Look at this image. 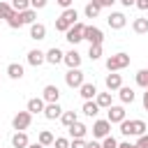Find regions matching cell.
<instances>
[{
  "label": "cell",
  "instance_id": "16",
  "mask_svg": "<svg viewBox=\"0 0 148 148\" xmlns=\"http://www.w3.org/2000/svg\"><path fill=\"white\" fill-rule=\"evenodd\" d=\"M44 106H46V102H44V97H32V99H28V111L35 116V113H44Z\"/></svg>",
  "mask_w": 148,
  "mask_h": 148
},
{
  "label": "cell",
  "instance_id": "25",
  "mask_svg": "<svg viewBox=\"0 0 148 148\" xmlns=\"http://www.w3.org/2000/svg\"><path fill=\"white\" fill-rule=\"evenodd\" d=\"M99 12H102V7H99L97 2H92V0H90V2L83 7V14H86V18H97V16H99Z\"/></svg>",
  "mask_w": 148,
  "mask_h": 148
},
{
  "label": "cell",
  "instance_id": "42",
  "mask_svg": "<svg viewBox=\"0 0 148 148\" xmlns=\"http://www.w3.org/2000/svg\"><path fill=\"white\" fill-rule=\"evenodd\" d=\"M92 2H97L99 7H111L113 2H118V0H92Z\"/></svg>",
  "mask_w": 148,
  "mask_h": 148
},
{
  "label": "cell",
  "instance_id": "9",
  "mask_svg": "<svg viewBox=\"0 0 148 148\" xmlns=\"http://www.w3.org/2000/svg\"><path fill=\"white\" fill-rule=\"evenodd\" d=\"M106 120H109L111 125H116V123L120 125V123L125 120V106H113V104H111V106L106 109Z\"/></svg>",
  "mask_w": 148,
  "mask_h": 148
},
{
  "label": "cell",
  "instance_id": "46",
  "mask_svg": "<svg viewBox=\"0 0 148 148\" xmlns=\"http://www.w3.org/2000/svg\"><path fill=\"white\" fill-rule=\"evenodd\" d=\"M141 102H143V109L148 111V88H146V92H143V97H141Z\"/></svg>",
  "mask_w": 148,
  "mask_h": 148
},
{
  "label": "cell",
  "instance_id": "14",
  "mask_svg": "<svg viewBox=\"0 0 148 148\" xmlns=\"http://www.w3.org/2000/svg\"><path fill=\"white\" fill-rule=\"evenodd\" d=\"M62 60H65V53H62L58 46H53V49L46 51V62H49V65H60Z\"/></svg>",
  "mask_w": 148,
  "mask_h": 148
},
{
  "label": "cell",
  "instance_id": "48",
  "mask_svg": "<svg viewBox=\"0 0 148 148\" xmlns=\"http://www.w3.org/2000/svg\"><path fill=\"white\" fill-rule=\"evenodd\" d=\"M28 148H46V146H42L39 141H35V143H28Z\"/></svg>",
  "mask_w": 148,
  "mask_h": 148
},
{
  "label": "cell",
  "instance_id": "47",
  "mask_svg": "<svg viewBox=\"0 0 148 148\" xmlns=\"http://www.w3.org/2000/svg\"><path fill=\"white\" fill-rule=\"evenodd\" d=\"M88 148H102V143H99V141H95V139H92V141H88Z\"/></svg>",
  "mask_w": 148,
  "mask_h": 148
},
{
  "label": "cell",
  "instance_id": "49",
  "mask_svg": "<svg viewBox=\"0 0 148 148\" xmlns=\"http://www.w3.org/2000/svg\"><path fill=\"white\" fill-rule=\"evenodd\" d=\"M7 2H12V0H7Z\"/></svg>",
  "mask_w": 148,
  "mask_h": 148
},
{
  "label": "cell",
  "instance_id": "37",
  "mask_svg": "<svg viewBox=\"0 0 148 148\" xmlns=\"http://www.w3.org/2000/svg\"><path fill=\"white\" fill-rule=\"evenodd\" d=\"M53 148H69V139H65V136H58V139L53 141Z\"/></svg>",
  "mask_w": 148,
  "mask_h": 148
},
{
  "label": "cell",
  "instance_id": "5",
  "mask_svg": "<svg viewBox=\"0 0 148 148\" xmlns=\"http://www.w3.org/2000/svg\"><path fill=\"white\" fill-rule=\"evenodd\" d=\"M83 30H86V23H81V21H76L67 32H65V39L74 46V44H79L81 39H83Z\"/></svg>",
  "mask_w": 148,
  "mask_h": 148
},
{
  "label": "cell",
  "instance_id": "6",
  "mask_svg": "<svg viewBox=\"0 0 148 148\" xmlns=\"http://www.w3.org/2000/svg\"><path fill=\"white\" fill-rule=\"evenodd\" d=\"M83 39H86L88 44H104V32H102L97 25H86Z\"/></svg>",
  "mask_w": 148,
  "mask_h": 148
},
{
  "label": "cell",
  "instance_id": "35",
  "mask_svg": "<svg viewBox=\"0 0 148 148\" xmlns=\"http://www.w3.org/2000/svg\"><path fill=\"white\" fill-rule=\"evenodd\" d=\"M12 7L16 12H25V9H30V0H12Z\"/></svg>",
  "mask_w": 148,
  "mask_h": 148
},
{
  "label": "cell",
  "instance_id": "28",
  "mask_svg": "<svg viewBox=\"0 0 148 148\" xmlns=\"http://www.w3.org/2000/svg\"><path fill=\"white\" fill-rule=\"evenodd\" d=\"M16 9L12 7V2H7V0H0V18H12V14H14Z\"/></svg>",
  "mask_w": 148,
  "mask_h": 148
},
{
  "label": "cell",
  "instance_id": "10",
  "mask_svg": "<svg viewBox=\"0 0 148 148\" xmlns=\"http://www.w3.org/2000/svg\"><path fill=\"white\" fill-rule=\"evenodd\" d=\"M44 62H46V53H44V51H39V49H30V51H28V65L39 67V65H44Z\"/></svg>",
  "mask_w": 148,
  "mask_h": 148
},
{
  "label": "cell",
  "instance_id": "15",
  "mask_svg": "<svg viewBox=\"0 0 148 148\" xmlns=\"http://www.w3.org/2000/svg\"><path fill=\"white\" fill-rule=\"evenodd\" d=\"M62 62H65L69 69H72V67H81V53H79L76 49H72V51L65 53V60H62Z\"/></svg>",
  "mask_w": 148,
  "mask_h": 148
},
{
  "label": "cell",
  "instance_id": "36",
  "mask_svg": "<svg viewBox=\"0 0 148 148\" xmlns=\"http://www.w3.org/2000/svg\"><path fill=\"white\" fill-rule=\"evenodd\" d=\"M102 148H118V141L109 134V136H104V139H102Z\"/></svg>",
  "mask_w": 148,
  "mask_h": 148
},
{
  "label": "cell",
  "instance_id": "19",
  "mask_svg": "<svg viewBox=\"0 0 148 148\" xmlns=\"http://www.w3.org/2000/svg\"><path fill=\"white\" fill-rule=\"evenodd\" d=\"M79 95H81L83 99H95V97H97V86H95V83H88V81H86V83H83V86L79 88Z\"/></svg>",
  "mask_w": 148,
  "mask_h": 148
},
{
  "label": "cell",
  "instance_id": "31",
  "mask_svg": "<svg viewBox=\"0 0 148 148\" xmlns=\"http://www.w3.org/2000/svg\"><path fill=\"white\" fill-rule=\"evenodd\" d=\"M79 118H76V111H62V116H60V123L65 125V127H69V125H74Z\"/></svg>",
  "mask_w": 148,
  "mask_h": 148
},
{
  "label": "cell",
  "instance_id": "39",
  "mask_svg": "<svg viewBox=\"0 0 148 148\" xmlns=\"http://www.w3.org/2000/svg\"><path fill=\"white\" fill-rule=\"evenodd\" d=\"M134 146H136V148H148V132H146V134H141V136H139V141H136Z\"/></svg>",
  "mask_w": 148,
  "mask_h": 148
},
{
  "label": "cell",
  "instance_id": "24",
  "mask_svg": "<svg viewBox=\"0 0 148 148\" xmlns=\"http://www.w3.org/2000/svg\"><path fill=\"white\" fill-rule=\"evenodd\" d=\"M28 134L25 132H14V136H12V146L14 148H28Z\"/></svg>",
  "mask_w": 148,
  "mask_h": 148
},
{
  "label": "cell",
  "instance_id": "33",
  "mask_svg": "<svg viewBox=\"0 0 148 148\" xmlns=\"http://www.w3.org/2000/svg\"><path fill=\"white\" fill-rule=\"evenodd\" d=\"M88 58H90V60H99V58H102V44H90Z\"/></svg>",
  "mask_w": 148,
  "mask_h": 148
},
{
  "label": "cell",
  "instance_id": "12",
  "mask_svg": "<svg viewBox=\"0 0 148 148\" xmlns=\"http://www.w3.org/2000/svg\"><path fill=\"white\" fill-rule=\"evenodd\" d=\"M104 83H106V90H120V86H123V76H120L118 72H111V74H106Z\"/></svg>",
  "mask_w": 148,
  "mask_h": 148
},
{
  "label": "cell",
  "instance_id": "45",
  "mask_svg": "<svg viewBox=\"0 0 148 148\" xmlns=\"http://www.w3.org/2000/svg\"><path fill=\"white\" fill-rule=\"evenodd\" d=\"M118 148H136V146H134V143H130V141H120V143H118Z\"/></svg>",
  "mask_w": 148,
  "mask_h": 148
},
{
  "label": "cell",
  "instance_id": "2",
  "mask_svg": "<svg viewBox=\"0 0 148 148\" xmlns=\"http://www.w3.org/2000/svg\"><path fill=\"white\" fill-rule=\"evenodd\" d=\"M127 65H130V56L123 53V51L106 58V69H109V72H120V69H125Z\"/></svg>",
  "mask_w": 148,
  "mask_h": 148
},
{
  "label": "cell",
  "instance_id": "40",
  "mask_svg": "<svg viewBox=\"0 0 148 148\" xmlns=\"http://www.w3.org/2000/svg\"><path fill=\"white\" fill-rule=\"evenodd\" d=\"M46 2H49V0H30V7H32V9H44Z\"/></svg>",
  "mask_w": 148,
  "mask_h": 148
},
{
  "label": "cell",
  "instance_id": "17",
  "mask_svg": "<svg viewBox=\"0 0 148 148\" xmlns=\"http://www.w3.org/2000/svg\"><path fill=\"white\" fill-rule=\"evenodd\" d=\"M60 116H62V109H60V104H58V102H51V104H46V106H44V118L56 120V118H60Z\"/></svg>",
  "mask_w": 148,
  "mask_h": 148
},
{
  "label": "cell",
  "instance_id": "22",
  "mask_svg": "<svg viewBox=\"0 0 148 148\" xmlns=\"http://www.w3.org/2000/svg\"><path fill=\"white\" fill-rule=\"evenodd\" d=\"M81 111H83V113H86L88 118H95V116L99 113V104H97L95 99H86V102H83V109H81Z\"/></svg>",
  "mask_w": 148,
  "mask_h": 148
},
{
  "label": "cell",
  "instance_id": "26",
  "mask_svg": "<svg viewBox=\"0 0 148 148\" xmlns=\"http://www.w3.org/2000/svg\"><path fill=\"white\" fill-rule=\"evenodd\" d=\"M21 14V21H23V25H32L35 23V18H37V9H25V12H18Z\"/></svg>",
  "mask_w": 148,
  "mask_h": 148
},
{
  "label": "cell",
  "instance_id": "7",
  "mask_svg": "<svg viewBox=\"0 0 148 148\" xmlns=\"http://www.w3.org/2000/svg\"><path fill=\"white\" fill-rule=\"evenodd\" d=\"M111 134V123L104 118V120H95L92 123V139H104Z\"/></svg>",
  "mask_w": 148,
  "mask_h": 148
},
{
  "label": "cell",
  "instance_id": "1",
  "mask_svg": "<svg viewBox=\"0 0 148 148\" xmlns=\"http://www.w3.org/2000/svg\"><path fill=\"white\" fill-rule=\"evenodd\" d=\"M146 130H148V125L141 120V118H134V120H123L120 123V134L123 136H141V134H146Z\"/></svg>",
  "mask_w": 148,
  "mask_h": 148
},
{
  "label": "cell",
  "instance_id": "4",
  "mask_svg": "<svg viewBox=\"0 0 148 148\" xmlns=\"http://www.w3.org/2000/svg\"><path fill=\"white\" fill-rule=\"evenodd\" d=\"M30 123H32V113L25 109V111H18L14 118H12V127L16 130V132H25L28 127H30Z\"/></svg>",
  "mask_w": 148,
  "mask_h": 148
},
{
  "label": "cell",
  "instance_id": "43",
  "mask_svg": "<svg viewBox=\"0 0 148 148\" xmlns=\"http://www.w3.org/2000/svg\"><path fill=\"white\" fill-rule=\"evenodd\" d=\"M118 2H120L123 7H134V5H136V0H118Z\"/></svg>",
  "mask_w": 148,
  "mask_h": 148
},
{
  "label": "cell",
  "instance_id": "11",
  "mask_svg": "<svg viewBox=\"0 0 148 148\" xmlns=\"http://www.w3.org/2000/svg\"><path fill=\"white\" fill-rule=\"evenodd\" d=\"M42 97H44V102H46V104H51V102H58V99H60V90H58V86H53V83L44 86V90H42Z\"/></svg>",
  "mask_w": 148,
  "mask_h": 148
},
{
  "label": "cell",
  "instance_id": "13",
  "mask_svg": "<svg viewBox=\"0 0 148 148\" xmlns=\"http://www.w3.org/2000/svg\"><path fill=\"white\" fill-rule=\"evenodd\" d=\"M67 132H69V136H72V139H86L88 127H86L83 123H79V120H76L74 125H69V127H67Z\"/></svg>",
  "mask_w": 148,
  "mask_h": 148
},
{
  "label": "cell",
  "instance_id": "41",
  "mask_svg": "<svg viewBox=\"0 0 148 148\" xmlns=\"http://www.w3.org/2000/svg\"><path fill=\"white\" fill-rule=\"evenodd\" d=\"M136 9H141V12H148V0H136V5H134Z\"/></svg>",
  "mask_w": 148,
  "mask_h": 148
},
{
  "label": "cell",
  "instance_id": "34",
  "mask_svg": "<svg viewBox=\"0 0 148 148\" xmlns=\"http://www.w3.org/2000/svg\"><path fill=\"white\" fill-rule=\"evenodd\" d=\"M7 25H9V28H14V30H16V28H21V25H23L21 14H18V12H14V14H12V18H7Z\"/></svg>",
  "mask_w": 148,
  "mask_h": 148
},
{
  "label": "cell",
  "instance_id": "21",
  "mask_svg": "<svg viewBox=\"0 0 148 148\" xmlns=\"http://www.w3.org/2000/svg\"><path fill=\"white\" fill-rule=\"evenodd\" d=\"M30 37H32V39H37V42H39V39H44V37H46V25L35 21V23L30 25Z\"/></svg>",
  "mask_w": 148,
  "mask_h": 148
},
{
  "label": "cell",
  "instance_id": "18",
  "mask_svg": "<svg viewBox=\"0 0 148 148\" xmlns=\"http://www.w3.org/2000/svg\"><path fill=\"white\" fill-rule=\"evenodd\" d=\"M23 74H25V72H23V65H18V62H9V65H7V76H9V79L21 81Z\"/></svg>",
  "mask_w": 148,
  "mask_h": 148
},
{
  "label": "cell",
  "instance_id": "30",
  "mask_svg": "<svg viewBox=\"0 0 148 148\" xmlns=\"http://www.w3.org/2000/svg\"><path fill=\"white\" fill-rule=\"evenodd\" d=\"M37 141H39L42 146H46V148H49V146H53L56 136H53V134H51L49 130H42V132H39V136H37Z\"/></svg>",
  "mask_w": 148,
  "mask_h": 148
},
{
  "label": "cell",
  "instance_id": "3",
  "mask_svg": "<svg viewBox=\"0 0 148 148\" xmlns=\"http://www.w3.org/2000/svg\"><path fill=\"white\" fill-rule=\"evenodd\" d=\"M65 83L69 86V88H81L83 83H86V74L81 72V67H72V69H67V74H65Z\"/></svg>",
  "mask_w": 148,
  "mask_h": 148
},
{
  "label": "cell",
  "instance_id": "29",
  "mask_svg": "<svg viewBox=\"0 0 148 148\" xmlns=\"http://www.w3.org/2000/svg\"><path fill=\"white\" fill-rule=\"evenodd\" d=\"M95 102L99 104V109H109V106H111V90H109V92H97Z\"/></svg>",
  "mask_w": 148,
  "mask_h": 148
},
{
  "label": "cell",
  "instance_id": "8",
  "mask_svg": "<svg viewBox=\"0 0 148 148\" xmlns=\"http://www.w3.org/2000/svg\"><path fill=\"white\" fill-rule=\"evenodd\" d=\"M106 23H109L111 30H123V28L127 25V16H125L123 12H111L109 18H106Z\"/></svg>",
  "mask_w": 148,
  "mask_h": 148
},
{
  "label": "cell",
  "instance_id": "38",
  "mask_svg": "<svg viewBox=\"0 0 148 148\" xmlns=\"http://www.w3.org/2000/svg\"><path fill=\"white\" fill-rule=\"evenodd\" d=\"M69 148H88V141H83V139H72V141H69Z\"/></svg>",
  "mask_w": 148,
  "mask_h": 148
},
{
  "label": "cell",
  "instance_id": "23",
  "mask_svg": "<svg viewBox=\"0 0 148 148\" xmlns=\"http://www.w3.org/2000/svg\"><path fill=\"white\" fill-rule=\"evenodd\" d=\"M132 30H134L136 35H148V18H143V16L134 18V21H132Z\"/></svg>",
  "mask_w": 148,
  "mask_h": 148
},
{
  "label": "cell",
  "instance_id": "32",
  "mask_svg": "<svg viewBox=\"0 0 148 148\" xmlns=\"http://www.w3.org/2000/svg\"><path fill=\"white\" fill-rule=\"evenodd\" d=\"M134 81H136V86H141L143 90L148 88V69H139L136 74H134Z\"/></svg>",
  "mask_w": 148,
  "mask_h": 148
},
{
  "label": "cell",
  "instance_id": "27",
  "mask_svg": "<svg viewBox=\"0 0 148 148\" xmlns=\"http://www.w3.org/2000/svg\"><path fill=\"white\" fill-rule=\"evenodd\" d=\"M60 16H62V18H65L69 25H74V23L79 21V12H76L74 7H67V9H62V14H60Z\"/></svg>",
  "mask_w": 148,
  "mask_h": 148
},
{
  "label": "cell",
  "instance_id": "20",
  "mask_svg": "<svg viewBox=\"0 0 148 148\" xmlns=\"http://www.w3.org/2000/svg\"><path fill=\"white\" fill-rule=\"evenodd\" d=\"M118 97H120V102H123V104H132V102H134V97H136V92H134L130 86H120Z\"/></svg>",
  "mask_w": 148,
  "mask_h": 148
},
{
  "label": "cell",
  "instance_id": "44",
  "mask_svg": "<svg viewBox=\"0 0 148 148\" xmlns=\"http://www.w3.org/2000/svg\"><path fill=\"white\" fill-rule=\"evenodd\" d=\"M56 2H58V5L62 7V9H67V7H72V0H56Z\"/></svg>",
  "mask_w": 148,
  "mask_h": 148
}]
</instances>
